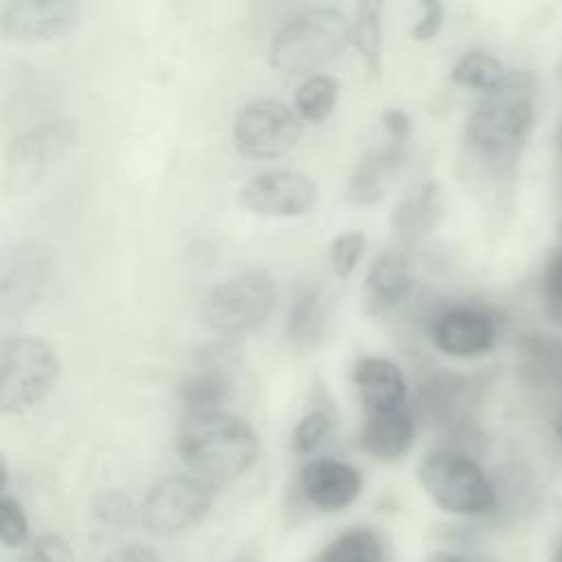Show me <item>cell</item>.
Wrapping results in <instances>:
<instances>
[{
  "instance_id": "cell-1",
  "label": "cell",
  "mask_w": 562,
  "mask_h": 562,
  "mask_svg": "<svg viewBox=\"0 0 562 562\" xmlns=\"http://www.w3.org/2000/svg\"><path fill=\"white\" fill-rule=\"evenodd\" d=\"M176 448L191 474L217 487L252 468L259 439L244 417L215 411L187 415L178 428Z\"/></svg>"
},
{
  "instance_id": "cell-2",
  "label": "cell",
  "mask_w": 562,
  "mask_h": 562,
  "mask_svg": "<svg viewBox=\"0 0 562 562\" xmlns=\"http://www.w3.org/2000/svg\"><path fill=\"white\" fill-rule=\"evenodd\" d=\"M533 77L525 70L507 72L496 88L483 92L481 101L470 112L465 125L470 147L492 162L514 160L533 130Z\"/></svg>"
},
{
  "instance_id": "cell-3",
  "label": "cell",
  "mask_w": 562,
  "mask_h": 562,
  "mask_svg": "<svg viewBox=\"0 0 562 562\" xmlns=\"http://www.w3.org/2000/svg\"><path fill=\"white\" fill-rule=\"evenodd\" d=\"M351 42V22L336 7H310L272 37L270 64L285 75H307L336 59Z\"/></svg>"
},
{
  "instance_id": "cell-4",
  "label": "cell",
  "mask_w": 562,
  "mask_h": 562,
  "mask_svg": "<svg viewBox=\"0 0 562 562\" xmlns=\"http://www.w3.org/2000/svg\"><path fill=\"white\" fill-rule=\"evenodd\" d=\"M424 492L448 514L483 516L496 507V490L485 470L468 452L437 448L417 465Z\"/></svg>"
},
{
  "instance_id": "cell-5",
  "label": "cell",
  "mask_w": 562,
  "mask_h": 562,
  "mask_svg": "<svg viewBox=\"0 0 562 562\" xmlns=\"http://www.w3.org/2000/svg\"><path fill=\"white\" fill-rule=\"evenodd\" d=\"M274 305V279L261 268H250L206 290L200 301V318L211 331L231 338L257 329Z\"/></svg>"
},
{
  "instance_id": "cell-6",
  "label": "cell",
  "mask_w": 562,
  "mask_h": 562,
  "mask_svg": "<svg viewBox=\"0 0 562 562\" xmlns=\"http://www.w3.org/2000/svg\"><path fill=\"white\" fill-rule=\"evenodd\" d=\"M59 358L42 338L11 336L0 342V413L22 415L55 389Z\"/></svg>"
},
{
  "instance_id": "cell-7",
  "label": "cell",
  "mask_w": 562,
  "mask_h": 562,
  "mask_svg": "<svg viewBox=\"0 0 562 562\" xmlns=\"http://www.w3.org/2000/svg\"><path fill=\"white\" fill-rule=\"evenodd\" d=\"M77 140L72 121H44L20 132L4 151V189L11 195L29 193L64 160Z\"/></svg>"
},
{
  "instance_id": "cell-8",
  "label": "cell",
  "mask_w": 562,
  "mask_h": 562,
  "mask_svg": "<svg viewBox=\"0 0 562 562\" xmlns=\"http://www.w3.org/2000/svg\"><path fill=\"white\" fill-rule=\"evenodd\" d=\"M215 503V485L191 474H169L156 481L140 507L147 531L173 536L195 527Z\"/></svg>"
},
{
  "instance_id": "cell-9",
  "label": "cell",
  "mask_w": 562,
  "mask_h": 562,
  "mask_svg": "<svg viewBox=\"0 0 562 562\" xmlns=\"http://www.w3.org/2000/svg\"><path fill=\"white\" fill-rule=\"evenodd\" d=\"M301 138V116L279 99L246 103L233 121V145L250 160L285 156Z\"/></svg>"
},
{
  "instance_id": "cell-10",
  "label": "cell",
  "mask_w": 562,
  "mask_h": 562,
  "mask_svg": "<svg viewBox=\"0 0 562 562\" xmlns=\"http://www.w3.org/2000/svg\"><path fill=\"white\" fill-rule=\"evenodd\" d=\"M316 198L314 180L292 169L261 171L239 187L241 206L261 217H301Z\"/></svg>"
},
{
  "instance_id": "cell-11",
  "label": "cell",
  "mask_w": 562,
  "mask_h": 562,
  "mask_svg": "<svg viewBox=\"0 0 562 562\" xmlns=\"http://www.w3.org/2000/svg\"><path fill=\"white\" fill-rule=\"evenodd\" d=\"M81 13L77 0H9L0 7V31L9 42H48L72 31Z\"/></svg>"
},
{
  "instance_id": "cell-12",
  "label": "cell",
  "mask_w": 562,
  "mask_h": 562,
  "mask_svg": "<svg viewBox=\"0 0 562 562\" xmlns=\"http://www.w3.org/2000/svg\"><path fill=\"white\" fill-rule=\"evenodd\" d=\"M430 338L446 356L479 358L496 345V321L481 307L452 305L435 316Z\"/></svg>"
},
{
  "instance_id": "cell-13",
  "label": "cell",
  "mask_w": 562,
  "mask_h": 562,
  "mask_svg": "<svg viewBox=\"0 0 562 562\" xmlns=\"http://www.w3.org/2000/svg\"><path fill=\"white\" fill-rule=\"evenodd\" d=\"M237 356L231 347H211L198 356V367L184 378L180 400L187 415L224 411L235 391Z\"/></svg>"
},
{
  "instance_id": "cell-14",
  "label": "cell",
  "mask_w": 562,
  "mask_h": 562,
  "mask_svg": "<svg viewBox=\"0 0 562 562\" xmlns=\"http://www.w3.org/2000/svg\"><path fill=\"white\" fill-rule=\"evenodd\" d=\"M299 490L314 507L338 512L360 496L362 474L347 461L321 457L301 468Z\"/></svg>"
},
{
  "instance_id": "cell-15",
  "label": "cell",
  "mask_w": 562,
  "mask_h": 562,
  "mask_svg": "<svg viewBox=\"0 0 562 562\" xmlns=\"http://www.w3.org/2000/svg\"><path fill=\"white\" fill-rule=\"evenodd\" d=\"M406 145L389 138L384 145L369 149L349 176L347 200L358 206L378 204L406 160Z\"/></svg>"
},
{
  "instance_id": "cell-16",
  "label": "cell",
  "mask_w": 562,
  "mask_h": 562,
  "mask_svg": "<svg viewBox=\"0 0 562 562\" xmlns=\"http://www.w3.org/2000/svg\"><path fill=\"white\" fill-rule=\"evenodd\" d=\"M413 263L402 250H382L369 266L362 283L364 305L371 314L400 307L413 292Z\"/></svg>"
},
{
  "instance_id": "cell-17",
  "label": "cell",
  "mask_w": 562,
  "mask_h": 562,
  "mask_svg": "<svg viewBox=\"0 0 562 562\" xmlns=\"http://www.w3.org/2000/svg\"><path fill=\"white\" fill-rule=\"evenodd\" d=\"M351 380L367 415L406 408V380L393 360L364 356L353 364Z\"/></svg>"
},
{
  "instance_id": "cell-18",
  "label": "cell",
  "mask_w": 562,
  "mask_h": 562,
  "mask_svg": "<svg viewBox=\"0 0 562 562\" xmlns=\"http://www.w3.org/2000/svg\"><path fill=\"white\" fill-rule=\"evenodd\" d=\"M417 432L415 413L406 406L393 413L367 415L360 430V446L380 461H395L404 457Z\"/></svg>"
},
{
  "instance_id": "cell-19",
  "label": "cell",
  "mask_w": 562,
  "mask_h": 562,
  "mask_svg": "<svg viewBox=\"0 0 562 562\" xmlns=\"http://www.w3.org/2000/svg\"><path fill=\"white\" fill-rule=\"evenodd\" d=\"M443 213V191L435 182H424L408 189L391 213L393 233L413 244L415 239L428 235Z\"/></svg>"
},
{
  "instance_id": "cell-20",
  "label": "cell",
  "mask_w": 562,
  "mask_h": 562,
  "mask_svg": "<svg viewBox=\"0 0 562 562\" xmlns=\"http://www.w3.org/2000/svg\"><path fill=\"white\" fill-rule=\"evenodd\" d=\"M327 327V307H325V296L318 283H301L296 285L290 310H288V325L285 334L290 345L296 351H307L314 349Z\"/></svg>"
},
{
  "instance_id": "cell-21",
  "label": "cell",
  "mask_w": 562,
  "mask_h": 562,
  "mask_svg": "<svg viewBox=\"0 0 562 562\" xmlns=\"http://www.w3.org/2000/svg\"><path fill=\"white\" fill-rule=\"evenodd\" d=\"M48 283V259L37 250L24 248L15 252V259L7 263L2 274V307L22 310L40 299Z\"/></svg>"
},
{
  "instance_id": "cell-22",
  "label": "cell",
  "mask_w": 562,
  "mask_h": 562,
  "mask_svg": "<svg viewBox=\"0 0 562 562\" xmlns=\"http://www.w3.org/2000/svg\"><path fill=\"white\" fill-rule=\"evenodd\" d=\"M463 386L461 378L450 373L428 375L417 389V413L432 424L454 422Z\"/></svg>"
},
{
  "instance_id": "cell-23",
  "label": "cell",
  "mask_w": 562,
  "mask_h": 562,
  "mask_svg": "<svg viewBox=\"0 0 562 562\" xmlns=\"http://www.w3.org/2000/svg\"><path fill=\"white\" fill-rule=\"evenodd\" d=\"M382 9L380 0H364L356 7L351 22V42L362 57L369 72L380 75L382 70Z\"/></svg>"
},
{
  "instance_id": "cell-24",
  "label": "cell",
  "mask_w": 562,
  "mask_h": 562,
  "mask_svg": "<svg viewBox=\"0 0 562 562\" xmlns=\"http://www.w3.org/2000/svg\"><path fill=\"white\" fill-rule=\"evenodd\" d=\"M318 562H384V542L375 531L356 527L334 538Z\"/></svg>"
},
{
  "instance_id": "cell-25",
  "label": "cell",
  "mask_w": 562,
  "mask_h": 562,
  "mask_svg": "<svg viewBox=\"0 0 562 562\" xmlns=\"http://www.w3.org/2000/svg\"><path fill=\"white\" fill-rule=\"evenodd\" d=\"M338 81L329 75H310L294 92V112L307 123H323L338 103Z\"/></svg>"
},
{
  "instance_id": "cell-26",
  "label": "cell",
  "mask_w": 562,
  "mask_h": 562,
  "mask_svg": "<svg viewBox=\"0 0 562 562\" xmlns=\"http://www.w3.org/2000/svg\"><path fill=\"white\" fill-rule=\"evenodd\" d=\"M505 75L503 64L487 50H468L450 70V79L454 83L483 92L496 88Z\"/></svg>"
},
{
  "instance_id": "cell-27",
  "label": "cell",
  "mask_w": 562,
  "mask_h": 562,
  "mask_svg": "<svg viewBox=\"0 0 562 562\" xmlns=\"http://www.w3.org/2000/svg\"><path fill=\"white\" fill-rule=\"evenodd\" d=\"M331 415L325 408H314L305 413L292 430V450L296 454H312L331 432Z\"/></svg>"
},
{
  "instance_id": "cell-28",
  "label": "cell",
  "mask_w": 562,
  "mask_h": 562,
  "mask_svg": "<svg viewBox=\"0 0 562 562\" xmlns=\"http://www.w3.org/2000/svg\"><path fill=\"white\" fill-rule=\"evenodd\" d=\"M0 540L9 549H22L29 542V518L20 501L9 492L0 496Z\"/></svg>"
},
{
  "instance_id": "cell-29",
  "label": "cell",
  "mask_w": 562,
  "mask_h": 562,
  "mask_svg": "<svg viewBox=\"0 0 562 562\" xmlns=\"http://www.w3.org/2000/svg\"><path fill=\"white\" fill-rule=\"evenodd\" d=\"M364 244H367V239H364V233H360V231H345L331 239L329 263L338 279H347L356 270V266L364 252Z\"/></svg>"
},
{
  "instance_id": "cell-30",
  "label": "cell",
  "mask_w": 562,
  "mask_h": 562,
  "mask_svg": "<svg viewBox=\"0 0 562 562\" xmlns=\"http://www.w3.org/2000/svg\"><path fill=\"white\" fill-rule=\"evenodd\" d=\"M15 562H72V549L64 538L42 533L20 549Z\"/></svg>"
},
{
  "instance_id": "cell-31",
  "label": "cell",
  "mask_w": 562,
  "mask_h": 562,
  "mask_svg": "<svg viewBox=\"0 0 562 562\" xmlns=\"http://www.w3.org/2000/svg\"><path fill=\"white\" fill-rule=\"evenodd\" d=\"M443 4L437 2V0H426V2H419V15L411 29V35L413 40L417 42H430L439 31H441V24H443Z\"/></svg>"
},
{
  "instance_id": "cell-32",
  "label": "cell",
  "mask_w": 562,
  "mask_h": 562,
  "mask_svg": "<svg viewBox=\"0 0 562 562\" xmlns=\"http://www.w3.org/2000/svg\"><path fill=\"white\" fill-rule=\"evenodd\" d=\"M542 292L549 307V314L555 321H562V252H558L544 270L542 277Z\"/></svg>"
},
{
  "instance_id": "cell-33",
  "label": "cell",
  "mask_w": 562,
  "mask_h": 562,
  "mask_svg": "<svg viewBox=\"0 0 562 562\" xmlns=\"http://www.w3.org/2000/svg\"><path fill=\"white\" fill-rule=\"evenodd\" d=\"M380 121H382V127H384V132H386V138L408 143V138H411V127H413V125H411V116H408L404 110H400V108H389V110L382 112Z\"/></svg>"
},
{
  "instance_id": "cell-34",
  "label": "cell",
  "mask_w": 562,
  "mask_h": 562,
  "mask_svg": "<svg viewBox=\"0 0 562 562\" xmlns=\"http://www.w3.org/2000/svg\"><path fill=\"white\" fill-rule=\"evenodd\" d=\"M103 562H162L158 553L145 544H127L108 553Z\"/></svg>"
},
{
  "instance_id": "cell-35",
  "label": "cell",
  "mask_w": 562,
  "mask_h": 562,
  "mask_svg": "<svg viewBox=\"0 0 562 562\" xmlns=\"http://www.w3.org/2000/svg\"><path fill=\"white\" fill-rule=\"evenodd\" d=\"M231 562H259V549L248 544L244 551H239Z\"/></svg>"
},
{
  "instance_id": "cell-36",
  "label": "cell",
  "mask_w": 562,
  "mask_h": 562,
  "mask_svg": "<svg viewBox=\"0 0 562 562\" xmlns=\"http://www.w3.org/2000/svg\"><path fill=\"white\" fill-rule=\"evenodd\" d=\"M426 562H476V560H472L468 555H461V553H437Z\"/></svg>"
},
{
  "instance_id": "cell-37",
  "label": "cell",
  "mask_w": 562,
  "mask_h": 562,
  "mask_svg": "<svg viewBox=\"0 0 562 562\" xmlns=\"http://www.w3.org/2000/svg\"><path fill=\"white\" fill-rule=\"evenodd\" d=\"M555 435H558V441L562 443V413L558 415V422H555Z\"/></svg>"
},
{
  "instance_id": "cell-38",
  "label": "cell",
  "mask_w": 562,
  "mask_h": 562,
  "mask_svg": "<svg viewBox=\"0 0 562 562\" xmlns=\"http://www.w3.org/2000/svg\"><path fill=\"white\" fill-rule=\"evenodd\" d=\"M553 562H562V544L558 547V551H555V555H553Z\"/></svg>"
}]
</instances>
